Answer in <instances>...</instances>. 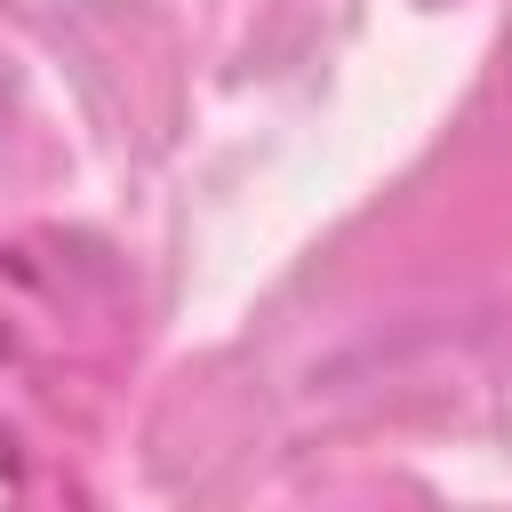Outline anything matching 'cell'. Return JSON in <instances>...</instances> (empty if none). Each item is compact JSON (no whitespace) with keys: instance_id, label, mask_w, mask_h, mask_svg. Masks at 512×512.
I'll use <instances>...</instances> for the list:
<instances>
[]
</instances>
